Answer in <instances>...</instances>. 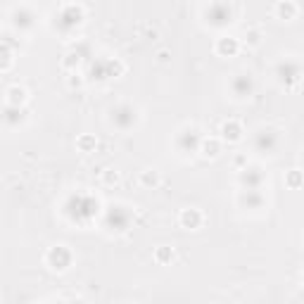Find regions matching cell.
Wrapping results in <instances>:
<instances>
[{"instance_id":"obj_16","label":"cell","mask_w":304,"mask_h":304,"mask_svg":"<svg viewBox=\"0 0 304 304\" xmlns=\"http://www.w3.org/2000/svg\"><path fill=\"white\" fill-rule=\"evenodd\" d=\"M299 181H302V178H299V174H297V171H292V174L287 176V183H290V186H299Z\"/></svg>"},{"instance_id":"obj_10","label":"cell","mask_w":304,"mask_h":304,"mask_svg":"<svg viewBox=\"0 0 304 304\" xmlns=\"http://www.w3.org/2000/svg\"><path fill=\"white\" fill-rule=\"evenodd\" d=\"M221 133H223V138L231 140V143H236V140L243 138V131H240V126H238L236 121H226V124L221 126Z\"/></svg>"},{"instance_id":"obj_13","label":"cell","mask_w":304,"mask_h":304,"mask_svg":"<svg viewBox=\"0 0 304 304\" xmlns=\"http://www.w3.org/2000/svg\"><path fill=\"white\" fill-rule=\"evenodd\" d=\"M295 5H292V3H280V5H276V12H278V15H283V17H292V15H295Z\"/></svg>"},{"instance_id":"obj_18","label":"cell","mask_w":304,"mask_h":304,"mask_svg":"<svg viewBox=\"0 0 304 304\" xmlns=\"http://www.w3.org/2000/svg\"><path fill=\"white\" fill-rule=\"evenodd\" d=\"M117 178H119L117 171H114V174H112V171H110V174H105V181H107V183H112V181H117Z\"/></svg>"},{"instance_id":"obj_15","label":"cell","mask_w":304,"mask_h":304,"mask_svg":"<svg viewBox=\"0 0 304 304\" xmlns=\"http://www.w3.org/2000/svg\"><path fill=\"white\" fill-rule=\"evenodd\" d=\"M157 181H160V178H157L155 171H145L143 174V183H147V186H157Z\"/></svg>"},{"instance_id":"obj_12","label":"cell","mask_w":304,"mask_h":304,"mask_svg":"<svg viewBox=\"0 0 304 304\" xmlns=\"http://www.w3.org/2000/svg\"><path fill=\"white\" fill-rule=\"evenodd\" d=\"M202 152H204V157H216L219 155V143L216 140H204Z\"/></svg>"},{"instance_id":"obj_3","label":"cell","mask_w":304,"mask_h":304,"mask_svg":"<svg viewBox=\"0 0 304 304\" xmlns=\"http://www.w3.org/2000/svg\"><path fill=\"white\" fill-rule=\"evenodd\" d=\"M276 74H278V79L283 84H292V81H297V79L302 76V67H299L297 62H292V59H285V62L278 64Z\"/></svg>"},{"instance_id":"obj_9","label":"cell","mask_w":304,"mask_h":304,"mask_svg":"<svg viewBox=\"0 0 304 304\" xmlns=\"http://www.w3.org/2000/svg\"><path fill=\"white\" fill-rule=\"evenodd\" d=\"M240 202L247 204L250 209H259V207L264 204V197L259 195V190H247V193L240 195Z\"/></svg>"},{"instance_id":"obj_11","label":"cell","mask_w":304,"mask_h":304,"mask_svg":"<svg viewBox=\"0 0 304 304\" xmlns=\"http://www.w3.org/2000/svg\"><path fill=\"white\" fill-rule=\"evenodd\" d=\"M238 50V41L236 38H221L219 41V52H223V55H233V52Z\"/></svg>"},{"instance_id":"obj_2","label":"cell","mask_w":304,"mask_h":304,"mask_svg":"<svg viewBox=\"0 0 304 304\" xmlns=\"http://www.w3.org/2000/svg\"><path fill=\"white\" fill-rule=\"evenodd\" d=\"M48 262H50L52 269H57V271H64L71 264V252H69L64 245H57V247H52L50 254H48Z\"/></svg>"},{"instance_id":"obj_6","label":"cell","mask_w":304,"mask_h":304,"mask_svg":"<svg viewBox=\"0 0 304 304\" xmlns=\"http://www.w3.org/2000/svg\"><path fill=\"white\" fill-rule=\"evenodd\" d=\"M276 143H278V135L273 133V131H259V133H257V147H259V150L271 152L276 147Z\"/></svg>"},{"instance_id":"obj_7","label":"cell","mask_w":304,"mask_h":304,"mask_svg":"<svg viewBox=\"0 0 304 304\" xmlns=\"http://www.w3.org/2000/svg\"><path fill=\"white\" fill-rule=\"evenodd\" d=\"M181 223L186 228H197L200 223H202V214H200V209H183V214H181Z\"/></svg>"},{"instance_id":"obj_4","label":"cell","mask_w":304,"mask_h":304,"mask_svg":"<svg viewBox=\"0 0 304 304\" xmlns=\"http://www.w3.org/2000/svg\"><path fill=\"white\" fill-rule=\"evenodd\" d=\"M112 121H114V124H117L119 128L133 126V121H135V110L131 107V105H119L117 110L112 112Z\"/></svg>"},{"instance_id":"obj_5","label":"cell","mask_w":304,"mask_h":304,"mask_svg":"<svg viewBox=\"0 0 304 304\" xmlns=\"http://www.w3.org/2000/svg\"><path fill=\"white\" fill-rule=\"evenodd\" d=\"M240 181L247 186V190H259L262 188V181L264 176L259 174V169H250V171H243V176H240Z\"/></svg>"},{"instance_id":"obj_19","label":"cell","mask_w":304,"mask_h":304,"mask_svg":"<svg viewBox=\"0 0 304 304\" xmlns=\"http://www.w3.org/2000/svg\"><path fill=\"white\" fill-rule=\"evenodd\" d=\"M91 143H95L93 138H84V140H81V145H84V147H88V145H91Z\"/></svg>"},{"instance_id":"obj_1","label":"cell","mask_w":304,"mask_h":304,"mask_svg":"<svg viewBox=\"0 0 304 304\" xmlns=\"http://www.w3.org/2000/svg\"><path fill=\"white\" fill-rule=\"evenodd\" d=\"M231 91L236 98H250L254 91V81L250 74H238L233 81H231Z\"/></svg>"},{"instance_id":"obj_8","label":"cell","mask_w":304,"mask_h":304,"mask_svg":"<svg viewBox=\"0 0 304 304\" xmlns=\"http://www.w3.org/2000/svg\"><path fill=\"white\" fill-rule=\"evenodd\" d=\"M211 12V24H226V22H231V10L226 8V5H211L209 8Z\"/></svg>"},{"instance_id":"obj_14","label":"cell","mask_w":304,"mask_h":304,"mask_svg":"<svg viewBox=\"0 0 304 304\" xmlns=\"http://www.w3.org/2000/svg\"><path fill=\"white\" fill-rule=\"evenodd\" d=\"M157 259H160V262L174 259V250H171V247H160V250H157Z\"/></svg>"},{"instance_id":"obj_17","label":"cell","mask_w":304,"mask_h":304,"mask_svg":"<svg viewBox=\"0 0 304 304\" xmlns=\"http://www.w3.org/2000/svg\"><path fill=\"white\" fill-rule=\"evenodd\" d=\"M247 41H250V45H257L259 43V31H250L247 34Z\"/></svg>"}]
</instances>
